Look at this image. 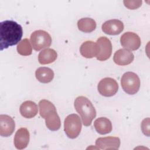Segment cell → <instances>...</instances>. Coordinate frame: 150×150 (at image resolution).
Here are the masks:
<instances>
[{
    "instance_id": "obj_6",
    "label": "cell",
    "mask_w": 150,
    "mask_h": 150,
    "mask_svg": "<svg viewBox=\"0 0 150 150\" xmlns=\"http://www.w3.org/2000/svg\"><path fill=\"white\" fill-rule=\"evenodd\" d=\"M97 88L99 93L104 97H111L116 94L118 89L117 82L112 78L105 77L100 81Z\"/></svg>"
},
{
    "instance_id": "obj_3",
    "label": "cell",
    "mask_w": 150,
    "mask_h": 150,
    "mask_svg": "<svg viewBox=\"0 0 150 150\" xmlns=\"http://www.w3.org/2000/svg\"><path fill=\"white\" fill-rule=\"evenodd\" d=\"M121 84L124 91L128 94H136L140 87V80L137 74L128 71L125 73L121 79Z\"/></svg>"
},
{
    "instance_id": "obj_18",
    "label": "cell",
    "mask_w": 150,
    "mask_h": 150,
    "mask_svg": "<svg viewBox=\"0 0 150 150\" xmlns=\"http://www.w3.org/2000/svg\"><path fill=\"white\" fill-rule=\"evenodd\" d=\"M57 57V52L50 48L42 50L38 55V61L41 64H47L54 62Z\"/></svg>"
},
{
    "instance_id": "obj_2",
    "label": "cell",
    "mask_w": 150,
    "mask_h": 150,
    "mask_svg": "<svg viewBox=\"0 0 150 150\" xmlns=\"http://www.w3.org/2000/svg\"><path fill=\"white\" fill-rule=\"evenodd\" d=\"M74 105L76 111L80 114L84 125H90L96 116V111L91 102L84 96H79L76 98Z\"/></svg>"
},
{
    "instance_id": "obj_8",
    "label": "cell",
    "mask_w": 150,
    "mask_h": 150,
    "mask_svg": "<svg viewBox=\"0 0 150 150\" xmlns=\"http://www.w3.org/2000/svg\"><path fill=\"white\" fill-rule=\"evenodd\" d=\"M96 43L100 47V52L97 59L100 61H105L110 58L112 53V45L111 41L105 36L99 38Z\"/></svg>"
},
{
    "instance_id": "obj_14",
    "label": "cell",
    "mask_w": 150,
    "mask_h": 150,
    "mask_svg": "<svg viewBox=\"0 0 150 150\" xmlns=\"http://www.w3.org/2000/svg\"><path fill=\"white\" fill-rule=\"evenodd\" d=\"M30 139L29 132L26 128L17 130L14 137V145L18 149H25L28 145Z\"/></svg>"
},
{
    "instance_id": "obj_9",
    "label": "cell",
    "mask_w": 150,
    "mask_h": 150,
    "mask_svg": "<svg viewBox=\"0 0 150 150\" xmlns=\"http://www.w3.org/2000/svg\"><path fill=\"white\" fill-rule=\"evenodd\" d=\"M15 123L13 118L5 114L0 115V135L2 137H9L15 130Z\"/></svg>"
},
{
    "instance_id": "obj_21",
    "label": "cell",
    "mask_w": 150,
    "mask_h": 150,
    "mask_svg": "<svg viewBox=\"0 0 150 150\" xmlns=\"http://www.w3.org/2000/svg\"><path fill=\"white\" fill-rule=\"evenodd\" d=\"M18 53L22 56H29L32 54V48L28 39L25 38L21 41L16 47Z\"/></svg>"
},
{
    "instance_id": "obj_1",
    "label": "cell",
    "mask_w": 150,
    "mask_h": 150,
    "mask_svg": "<svg viewBox=\"0 0 150 150\" xmlns=\"http://www.w3.org/2000/svg\"><path fill=\"white\" fill-rule=\"evenodd\" d=\"M22 26L13 21H4L0 23L1 50L16 45L22 37Z\"/></svg>"
},
{
    "instance_id": "obj_15",
    "label": "cell",
    "mask_w": 150,
    "mask_h": 150,
    "mask_svg": "<svg viewBox=\"0 0 150 150\" xmlns=\"http://www.w3.org/2000/svg\"><path fill=\"white\" fill-rule=\"evenodd\" d=\"M19 111L22 116L26 118H32L38 114V106L32 101H26L20 106Z\"/></svg>"
},
{
    "instance_id": "obj_12",
    "label": "cell",
    "mask_w": 150,
    "mask_h": 150,
    "mask_svg": "<svg viewBox=\"0 0 150 150\" xmlns=\"http://www.w3.org/2000/svg\"><path fill=\"white\" fill-rule=\"evenodd\" d=\"M99 52L100 47L98 44L91 40L84 42L80 47V52L81 56L88 59L97 57Z\"/></svg>"
},
{
    "instance_id": "obj_16",
    "label": "cell",
    "mask_w": 150,
    "mask_h": 150,
    "mask_svg": "<svg viewBox=\"0 0 150 150\" xmlns=\"http://www.w3.org/2000/svg\"><path fill=\"white\" fill-rule=\"evenodd\" d=\"M43 118L45 120L47 128L51 131H57L61 126V122L56 110L46 114Z\"/></svg>"
},
{
    "instance_id": "obj_5",
    "label": "cell",
    "mask_w": 150,
    "mask_h": 150,
    "mask_svg": "<svg viewBox=\"0 0 150 150\" xmlns=\"http://www.w3.org/2000/svg\"><path fill=\"white\" fill-rule=\"evenodd\" d=\"M30 42L33 49L36 51H39L51 45L52 38L47 32L38 30L31 34Z\"/></svg>"
},
{
    "instance_id": "obj_22",
    "label": "cell",
    "mask_w": 150,
    "mask_h": 150,
    "mask_svg": "<svg viewBox=\"0 0 150 150\" xmlns=\"http://www.w3.org/2000/svg\"><path fill=\"white\" fill-rule=\"evenodd\" d=\"M39 108L40 115L42 118H43V117L49 112L56 110L53 104L47 100H40L39 103Z\"/></svg>"
},
{
    "instance_id": "obj_4",
    "label": "cell",
    "mask_w": 150,
    "mask_h": 150,
    "mask_svg": "<svg viewBox=\"0 0 150 150\" xmlns=\"http://www.w3.org/2000/svg\"><path fill=\"white\" fill-rule=\"evenodd\" d=\"M81 129V122L76 114L69 115L64 120V130L67 136L71 139L77 138Z\"/></svg>"
},
{
    "instance_id": "obj_23",
    "label": "cell",
    "mask_w": 150,
    "mask_h": 150,
    "mask_svg": "<svg viewBox=\"0 0 150 150\" xmlns=\"http://www.w3.org/2000/svg\"><path fill=\"white\" fill-rule=\"evenodd\" d=\"M125 6L130 9H135L141 6L142 1H124Z\"/></svg>"
},
{
    "instance_id": "obj_10",
    "label": "cell",
    "mask_w": 150,
    "mask_h": 150,
    "mask_svg": "<svg viewBox=\"0 0 150 150\" xmlns=\"http://www.w3.org/2000/svg\"><path fill=\"white\" fill-rule=\"evenodd\" d=\"M96 145L101 149H118L120 145V139L115 137H101L96 139Z\"/></svg>"
},
{
    "instance_id": "obj_19",
    "label": "cell",
    "mask_w": 150,
    "mask_h": 150,
    "mask_svg": "<svg viewBox=\"0 0 150 150\" xmlns=\"http://www.w3.org/2000/svg\"><path fill=\"white\" fill-rule=\"evenodd\" d=\"M35 76L39 81L42 83H48L53 80L54 72L49 67H41L36 70Z\"/></svg>"
},
{
    "instance_id": "obj_17",
    "label": "cell",
    "mask_w": 150,
    "mask_h": 150,
    "mask_svg": "<svg viewBox=\"0 0 150 150\" xmlns=\"http://www.w3.org/2000/svg\"><path fill=\"white\" fill-rule=\"evenodd\" d=\"M96 131L100 134L104 135L110 133L112 131V124L110 120L105 117H100L94 122Z\"/></svg>"
},
{
    "instance_id": "obj_11",
    "label": "cell",
    "mask_w": 150,
    "mask_h": 150,
    "mask_svg": "<svg viewBox=\"0 0 150 150\" xmlns=\"http://www.w3.org/2000/svg\"><path fill=\"white\" fill-rule=\"evenodd\" d=\"M134 59V54L126 49L118 50L114 54L113 60L115 64L120 66H126L132 62Z\"/></svg>"
},
{
    "instance_id": "obj_24",
    "label": "cell",
    "mask_w": 150,
    "mask_h": 150,
    "mask_svg": "<svg viewBox=\"0 0 150 150\" xmlns=\"http://www.w3.org/2000/svg\"><path fill=\"white\" fill-rule=\"evenodd\" d=\"M141 129L143 133L149 137V118L144 119L141 123Z\"/></svg>"
},
{
    "instance_id": "obj_7",
    "label": "cell",
    "mask_w": 150,
    "mask_h": 150,
    "mask_svg": "<svg viewBox=\"0 0 150 150\" xmlns=\"http://www.w3.org/2000/svg\"><path fill=\"white\" fill-rule=\"evenodd\" d=\"M121 45L128 50H136L141 46V39L139 36L131 32L124 33L120 38Z\"/></svg>"
},
{
    "instance_id": "obj_20",
    "label": "cell",
    "mask_w": 150,
    "mask_h": 150,
    "mask_svg": "<svg viewBox=\"0 0 150 150\" xmlns=\"http://www.w3.org/2000/svg\"><path fill=\"white\" fill-rule=\"evenodd\" d=\"M78 29L84 33H90L96 28V21L90 18H84L77 22Z\"/></svg>"
},
{
    "instance_id": "obj_13",
    "label": "cell",
    "mask_w": 150,
    "mask_h": 150,
    "mask_svg": "<svg viewBox=\"0 0 150 150\" xmlns=\"http://www.w3.org/2000/svg\"><path fill=\"white\" fill-rule=\"evenodd\" d=\"M102 30L106 34L116 35L124 30L123 23L118 19H111L105 22L102 25Z\"/></svg>"
}]
</instances>
